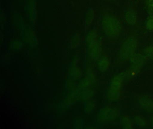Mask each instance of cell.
<instances>
[{"label":"cell","mask_w":153,"mask_h":129,"mask_svg":"<svg viewBox=\"0 0 153 129\" xmlns=\"http://www.w3.org/2000/svg\"><path fill=\"white\" fill-rule=\"evenodd\" d=\"M86 45L89 57L93 60L99 58L102 51L101 42L95 30L89 31L86 37Z\"/></svg>","instance_id":"6da1fadb"},{"label":"cell","mask_w":153,"mask_h":129,"mask_svg":"<svg viewBox=\"0 0 153 129\" xmlns=\"http://www.w3.org/2000/svg\"><path fill=\"white\" fill-rule=\"evenodd\" d=\"M102 26L105 34L110 37H116L120 35L121 31L120 22L113 15L105 16L102 20Z\"/></svg>","instance_id":"7a4b0ae2"},{"label":"cell","mask_w":153,"mask_h":129,"mask_svg":"<svg viewBox=\"0 0 153 129\" xmlns=\"http://www.w3.org/2000/svg\"><path fill=\"white\" fill-rule=\"evenodd\" d=\"M137 46V41L134 37L127 38L123 44L119 53V57L123 61H126L135 53Z\"/></svg>","instance_id":"3957f363"},{"label":"cell","mask_w":153,"mask_h":129,"mask_svg":"<svg viewBox=\"0 0 153 129\" xmlns=\"http://www.w3.org/2000/svg\"><path fill=\"white\" fill-rule=\"evenodd\" d=\"M77 90L76 88L71 91L58 105L56 108V112L58 115L63 114L69 109L72 104L77 101Z\"/></svg>","instance_id":"277c9868"},{"label":"cell","mask_w":153,"mask_h":129,"mask_svg":"<svg viewBox=\"0 0 153 129\" xmlns=\"http://www.w3.org/2000/svg\"><path fill=\"white\" fill-rule=\"evenodd\" d=\"M123 80V79L120 75H117L114 77L107 92V96L108 100L115 101L119 99Z\"/></svg>","instance_id":"5b68a950"},{"label":"cell","mask_w":153,"mask_h":129,"mask_svg":"<svg viewBox=\"0 0 153 129\" xmlns=\"http://www.w3.org/2000/svg\"><path fill=\"white\" fill-rule=\"evenodd\" d=\"M21 37L27 44L32 47H36L38 45L37 36L33 28L30 26H24L20 30Z\"/></svg>","instance_id":"8992f818"},{"label":"cell","mask_w":153,"mask_h":129,"mask_svg":"<svg viewBox=\"0 0 153 129\" xmlns=\"http://www.w3.org/2000/svg\"><path fill=\"white\" fill-rule=\"evenodd\" d=\"M118 115V112L115 108L104 107L100 109L97 115L98 121L101 122H111L114 120Z\"/></svg>","instance_id":"52a82bcc"},{"label":"cell","mask_w":153,"mask_h":129,"mask_svg":"<svg viewBox=\"0 0 153 129\" xmlns=\"http://www.w3.org/2000/svg\"><path fill=\"white\" fill-rule=\"evenodd\" d=\"M25 10L30 22L33 24L35 23L37 17V5L35 0H27Z\"/></svg>","instance_id":"ba28073f"},{"label":"cell","mask_w":153,"mask_h":129,"mask_svg":"<svg viewBox=\"0 0 153 129\" xmlns=\"http://www.w3.org/2000/svg\"><path fill=\"white\" fill-rule=\"evenodd\" d=\"M143 64H133L130 68L120 75L123 79H129L137 75L142 68Z\"/></svg>","instance_id":"9c48e42d"},{"label":"cell","mask_w":153,"mask_h":129,"mask_svg":"<svg viewBox=\"0 0 153 129\" xmlns=\"http://www.w3.org/2000/svg\"><path fill=\"white\" fill-rule=\"evenodd\" d=\"M77 90V101L86 102L89 101L94 96V92L92 89H86L84 90Z\"/></svg>","instance_id":"30bf717a"},{"label":"cell","mask_w":153,"mask_h":129,"mask_svg":"<svg viewBox=\"0 0 153 129\" xmlns=\"http://www.w3.org/2000/svg\"><path fill=\"white\" fill-rule=\"evenodd\" d=\"M140 107L148 112L153 113V100L149 97H140L138 100Z\"/></svg>","instance_id":"8fae6325"},{"label":"cell","mask_w":153,"mask_h":129,"mask_svg":"<svg viewBox=\"0 0 153 129\" xmlns=\"http://www.w3.org/2000/svg\"><path fill=\"white\" fill-rule=\"evenodd\" d=\"M69 77L75 80H78L81 79L82 76V72L77 64H71L69 69Z\"/></svg>","instance_id":"7c38bea8"},{"label":"cell","mask_w":153,"mask_h":129,"mask_svg":"<svg viewBox=\"0 0 153 129\" xmlns=\"http://www.w3.org/2000/svg\"><path fill=\"white\" fill-rule=\"evenodd\" d=\"M125 20L128 24L134 25L137 22V16L134 10L130 9L126 12L125 15Z\"/></svg>","instance_id":"4fadbf2b"},{"label":"cell","mask_w":153,"mask_h":129,"mask_svg":"<svg viewBox=\"0 0 153 129\" xmlns=\"http://www.w3.org/2000/svg\"><path fill=\"white\" fill-rule=\"evenodd\" d=\"M10 48L12 51L16 52L21 50L24 47V43L20 39H15L10 43Z\"/></svg>","instance_id":"5bb4252c"},{"label":"cell","mask_w":153,"mask_h":129,"mask_svg":"<svg viewBox=\"0 0 153 129\" xmlns=\"http://www.w3.org/2000/svg\"><path fill=\"white\" fill-rule=\"evenodd\" d=\"M146 56L141 54L134 53L130 58L133 64H144L146 60Z\"/></svg>","instance_id":"9a60e30c"},{"label":"cell","mask_w":153,"mask_h":129,"mask_svg":"<svg viewBox=\"0 0 153 129\" xmlns=\"http://www.w3.org/2000/svg\"><path fill=\"white\" fill-rule=\"evenodd\" d=\"M85 126V120L81 116H77L72 122V128L73 129H82Z\"/></svg>","instance_id":"2e32d148"},{"label":"cell","mask_w":153,"mask_h":129,"mask_svg":"<svg viewBox=\"0 0 153 129\" xmlns=\"http://www.w3.org/2000/svg\"><path fill=\"white\" fill-rule=\"evenodd\" d=\"M86 77L90 80L91 84L94 83L96 80L95 74L93 68L89 64L87 65L86 67Z\"/></svg>","instance_id":"e0dca14e"},{"label":"cell","mask_w":153,"mask_h":129,"mask_svg":"<svg viewBox=\"0 0 153 129\" xmlns=\"http://www.w3.org/2000/svg\"><path fill=\"white\" fill-rule=\"evenodd\" d=\"M110 65V61L106 57H103L98 62V68L102 72H104L108 69Z\"/></svg>","instance_id":"ac0fdd59"},{"label":"cell","mask_w":153,"mask_h":129,"mask_svg":"<svg viewBox=\"0 0 153 129\" xmlns=\"http://www.w3.org/2000/svg\"><path fill=\"white\" fill-rule=\"evenodd\" d=\"M95 12L94 9L90 8L86 12L85 19V22L87 26H89L92 24L94 18Z\"/></svg>","instance_id":"d6986e66"},{"label":"cell","mask_w":153,"mask_h":129,"mask_svg":"<svg viewBox=\"0 0 153 129\" xmlns=\"http://www.w3.org/2000/svg\"><path fill=\"white\" fill-rule=\"evenodd\" d=\"M75 81L70 77L66 80L64 83V88L66 90L70 92L76 88Z\"/></svg>","instance_id":"ffe728a7"},{"label":"cell","mask_w":153,"mask_h":129,"mask_svg":"<svg viewBox=\"0 0 153 129\" xmlns=\"http://www.w3.org/2000/svg\"><path fill=\"white\" fill-rule=\"evenodd\" d=\"M95 107V103L92 101L86 102L83 107L84 112L87 114H89L93 112Z\"/></svg>","instance_id":"44dd1931"},{"label":"cell","mask_w":153,"mask_h":129,"mask_svg":"<svg viewBox=\"0 0 153 129\" xmlns=\"http://www.w3.org/2000/svg\"><path fill=\"white\" fill-rule=\"evenodd\" d=\"M91 83L90 80L86 77L83 78L78 84L77 88L79 90H84L86 89L89 88Z\"/></svg>","instance_id":"7402d4cb"},{"label":"cell","mask_w":153,"mask_h":129,"mask_svg":"<svg viewBox=\"0 0 153 129\" xmlns=\"http://www.w3.org/2000/svg\"><path fill=\"white\" fill-rule=\"evenodd\" d=\"M80 36L79 34H75L72 37L70 42V47L72 49H76L80 44Z\"/></svg>","instance_id":"603a6c76"},{"label":"cell","mask_w":153,"mask_h":129,"mask_svg":"<svg viewBox=\"0 0 153 129\" xmlns=\"http://www.w3.org/2000/svg\"><path fill=\"white\" fill-rule=\"evenodd\" d=\"M13 22L16 27L19 29L21 30L25 26L23 19L21 17L17 16L16 18H14Z\"/></svg>","instance_id":"cb8c5ba5"},{"label":"cell","mask_w":153,"mask_h":129,"mask_svg":"<svg viewBox=\"0 0 153 129\" xmlns=\"http://www.w3.org/2000/svg\"><path fill=\"white\" fill-rule=\"evenodd\" d=\"M122 125L124 129H130L132 128V123L128 116H124L122 119Z\"/></svg>","instance_id":"d4e9b609"},{"label":"cell","mask_w":153,"mask_h":129,"mask_svg":"<svg viewBox=\"0 0 153 129\" xmlns=\"http://www.w3.org/2000/svg\"><path fill=\"white\" fill-rule=\"evenodd\" d=\"M134 121L136 124L140 127H145L146 125V120L140 116H137L134 118Z\"/></svg>","instance_id":"484cf974"},{"label":"cell","mask_w":153,"mask_h":129,"mask_svg":"<svg viewBox=\"0 0 153 129\" xmlns=\"http://www.w3.org/2000/svg\"><path fill=\"white\" fill-rule=\"evenodd\" d=\"M146 27L149 30H153V17L149 16V17L146 22Z\"/></svg>","instance_id":"4316f807"},{"label":"cell","mask_w":153,"mask_h":129,"mask_svg":"<svg viewBox=\"0 0 153 129\" xmlns=\"http://www.w3.org/2000/svg\"><path fill=\"white\" fill-rule=\"evenodd\" d=\"M144 53L149 57H153V45L146 47L144 50Z\"/></svg>","instance_id":"83f0119b"},{"label":"cell","mask_w":153,"mask_h":129,"mask_svg":"<svg viewBox=\"0 0 153 129\" xmlns=\"http://www.w3.org/2000/svg\"><path fill=\"white\" fill-rule=\"evenodd\" d=\"M79 60V57L77 56H75L71 60V64H77Z\"/></svg>","instance_id":"f1b7e54d"},{"label":"cell","mask_w":153,"mask_h":129,"mask_svg":"<svg viewBox=\"0 0 153 129\" xmlns=\"http://www.w3.org/2000/svg\"><path fill=\"white\" fill-rule=\"evenodd\" d=\"M149 13L150 16L153 17V9L151 8H148Z\"/></svg>","instance_id":"f546056e"},{"label":"cell","mask_w":153,"mask_h":129,"mask_svg":"<svg viewBox=\"0 0 153 129\" xmlns=\"http://www.w3.org/2000/svg\"><path fill=\"white\" fill-rule=\"evenodd\" d=\"M152 124H153V118H152Z\"/></svg>","instance_id":"4dcf8cb0"}]
</instances>
